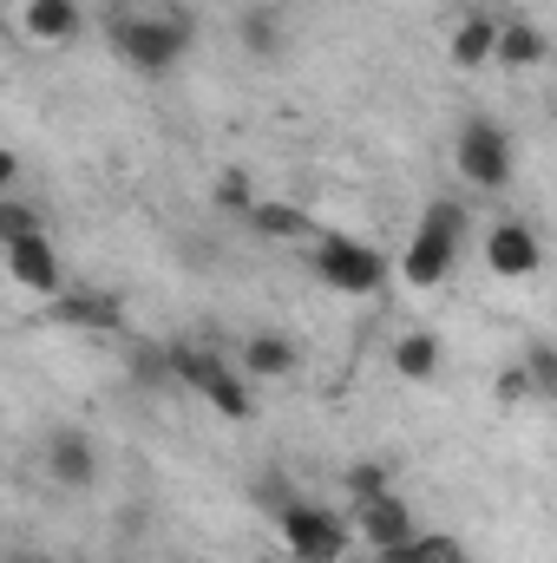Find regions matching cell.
Listing matches in <instances>:
<instances>
[{
  "instance_id": "cell-16",
  "label": "cell",
  "mask_w": 557,
  "mask_h": 563,
  "mask_svg": "<svg viewBox=\"0 0 557 563\" xmlns=\"http://www.w3.org/2000/svg\"><path fill=\"white\" fill-rule=\"evenodd\" d=\"M492 40H499V20H492V13H466V20L452 26V66H459V73L492 66Z\"/></svg>"
},
{
  "instance_id": "cell-11",
  "label": "cell",
  "mask_w": 557,
  "mask_h": 563,
  "mask_svg": "<svg viewBox=\"0 0 557 563\" xmlns=\"http://www.w3.org/2000/svg\"><path fill=\"white\" fill-rule=\"evenodd\" d=\"M419 525H414V505L401 498V492H381L374 505H361L354 511V538L368 544V551H394V544H407Z\"/></svg>"
},
{
  "instance_id": "cell-10",
  "label": "cell",
  "mask_w": 557,
  "mask_h": 563,
  "mask_svg": "<svg viewBox=\"0 0 557 563\" xmlns=\"http://www.w3.org/2000/svg\"><path fill=\"white\" fill-rule=\"evenodd\" d=\"M485 269L505 282H525L545 269V243H538V230L532 223H518V217H505V223H492L485 230Z\"/></svg>"
},
{
  "instance_id": "cell-23",
  "label": "cell",
  "mask_w": 557,
  "mask_h": 563,
  "mask_svg": "<svg viewBox=\"0 0 557 563\" xmlns=\"http://www.w3.org/2000/svg\"><path fill=\"white\" fill-rule=\"evenodd\" d=\"M525 380H532V400H551L557 394V347L551 341H532V354H525Z\"/></svg>"
},
{
  "instance_id": "cell-9",
  "label": "cell",
  "mask_w": 557,
  "mask_h": 563,
  "mask_svg": "<svg viewBox=\"0 0 557 563\" xmlns=\"http://www.w3.org/2000/svg\"><path fill=\"white\" fill-rule=\"evenodd\" d=\"M0 256H7V276L20 282L26 295H40V301H53V295L66 288V263H59V250L46 243V230L0 243Z\"/></svg>"
},
{
  "instance_id": "cell-8",
  "label": "cell",
  "mask_w": 557,
  "mask_h": 563,
  "mask_svg": "<svg viewBox=\"0 0 557 563\" xmlns=\"http://www.w3.org/2000/svg\"><path fill=\"white\" fill-rule=\"evenodd\" d=\"M46 478L59 492H92L99 485V445L86 426H53L46 432Z\"/></svg>"
},
{
  "instance_id": "cell-14",
  "label": "cell",
  "mask_w": 557,
  "mask_h": 563,
  "mask_svg": "<svg viewBox=\"0 0 557 563\" xmlns=\"http://www.w3.org/2000/svg\"><path fill=\"white\" fill-rule=\"evenodd\" d=\"M551 59V40L532 26V20H499V40H492V66L505 73H538Z\"/></svg>"
},
{
  "instance_id": "cell-22",
  "label": "cell",
  "mask_w": 557,
  "mask_h": 563,
  "mask_svg": "<svg viewBox=\"0 0 557 563\" xmlns=\"http://www.w3.org/2000/svg\"><path fill=\"white\" fill-rule=\"evenodd\" d=\"M210 203H217L223 217H243V210L256 203V184H250V170H217V184H210Z\"/></svg>"
},
{
  "instance_id": "cell-1",
  "label": "cell",
  "mask_w": 557,
  "mask_h": 563,
  "mask_svg": "<svg viewBox=\"0 0 557 563\" xmlns=\"http://www.w3.org/2000/svg\"><path fill=\"white\" fill-rule=\"evenodd\" d=\"M164 347H171V380L190 387L210 413H223V420H237V426L256 420V394L243 387V374L217 347H204V341H164Z\"/></svg>"
},
{
  "instance_id": "cell-6",
  "label": "cell",
  "mask_w": 557,
  "mask_h": 563,
  "mask_svg": "<svg viewBox=\"0 0 557 563\" xmlns=\"http://www.w3.org/2000/svg\"><path fill=\"white\" fill-rule=\"evenodd\" d=\"M452 170H459L472 190H505L512 170H518V151L505 139V125L466 119V125H459V144H452Z\"/></svg>"
},
{
  "instance_id": "cell-26",
  "label": "cell",
  "mask_w": 557,
  "mask_h": 563,
  "mask_svg": "<svg viewBox=\"0 0 557 563\" xmlns=\"http://www.w3.org/2000/svg\"><path fill=\"white\" fill-rule=\"evenodd\" d=\"M13 177H20V157L0 144V197H13Z\"/></svg>"
},
{
  "instance_id": "cell-2",
  "label": "cell",
  "mask_w": 557,
  "mask_h": 563,
  "mask_svg": "<svg viewBox=\"0 0 557 563\" xmlns=\"http://www.w3.org/2000/svg\"><path fill=\"white\" fill-rule=\"evenodd\" d=\"M197 46V20L184 13H139V20H112V53L144 73V79H164L184 53Z\"/></svg>"
},
{
  "instance_id": "cell-13",
  "label": "cell",
  "mask_w": 557,
  "mask_h": 563,
  "mask_svg": "<svg viewBox=\"0 0 557 563\" xmlns=\"http://www.w3.org/2000/svg\"><path fill=\"white\" fill-rule=\"evenodd\" d=\"M295 367H302L295 334H282V328H256V334H243V367H237V374H250V380H288Z\"/></svg>"
},
{
  "instance_id": "cell-18",
  "label": "cell",
  "mask_w": 557,
  "mask_h": 563,
  "mask_svg": "<svg viewBox=\"0 0 557 563\" xmlns=\"http://www.w3.org/2000/svg\"><path fill=\"white\" fill-rule=\"evenodd\" d=\"M387 361H394V374H401V380L426 387V380L439 374V334H426V328H407V334L394 341V354H387Z\"/></svg>"
},
{
  "instance_id": "cell-12",
  "label": "cell",
  "mask_w": 557,
  "mask_h": 563,
  "mask_svg": "<svg viewBox=\"0 0 557 563\" xmlns=\"http://www.w3.org/2000/svg\"><path fill=\"white\" fill-rule=\"evenodd\" d=\"M20 33L33 46H66V40L86 33V7L79 0H26L20 7Z\"/></svg>"
},
{
  "instance_id": "cell-19",
  "label": "cell",
  "mask_w": 557,
  "mask_h": 563,
  "mask_svg": "<svg viewBox=\"0 0 557 563\" xmlns=\"http://www.w3.org/2000/svg\"><path fill=\"white\" fill-rule=\"evenodd\" d=\"M282 13L276 7H243V20H237V46L243 53H256V59H276L282 53Z\"/></svg>"
},
{
  "instance_id": "cell-15",
  "label": "cell",
  "mask_w": 557,
  "mask_h": 563,
  "mask_svg": "<svg viewBox=\"0 0 557 563\" xmlns=\"http://www.w3.org/2000/svg\"><path fill=\"white\" fill-rule=\"evenodd\" d=\"M243 230L256 236V243H302L315 223H308V210L302 203H282V197H256L250 210H243Z\"/></svg>"
},
{
  "instance_id": "cell-21",
  "label": "cell",
  "mask_w": 557,
  "mask_h": 563,
  "mask_svg": "<svg viewBox=\"0 0 557 563\" xmlns=\"http://www.w3.org/2000/svg\"><path fill=\"white\" fill-rule=\"evenodd\" d=\"M374 563H466V551H459L446 531H414L407 544H394V551H374Z\"/></svg>"
},
{
  "instance_id": "cell-5",
  "label": "cell",
  "mask_w": 557,
  "mask_h": 563,
  "mask_svg": "<svg viewBox=\"0 0 557 563\" xmlns=\"http://www.w3.org/2000/svg\"><path fill=\"white\" fill-rule=\"evenodd\" d=\"M276 531L288 544L295 563H341L348 558V525L328 511V505H308V498H282L276 505Z\"/></svg>"
},
{
  "instance_id": "cell-20",
  "label": "cell",
  "mask_w": 557,
  "mask_h": 563,
  "mask_svg": "<svg viewBox=\"0 0 557 563\" xmlns=\"http://www.w3.org/2000/svg\"><path fill=\"white\" fill-rule=\"evenodd\" d=\"M341 492H348V511H361V505H374L381 492H394V465H387V459H354V465L341 472Z\"/></svg>"
},
{
  "instance_id": "cell-17",
  "label": "cell",
  "mask_w": 557,
  "mask_h": 563,
  "mask_svg": "<svg viewBox=\"0 0 557 563\" xmlns=\"http://www.w3.org/2000/svg\"><path fill=\"white\" fill-rule=\"evenodd\" d=\"M125 374H132V387H144V394H177L171 347L164 341H125Z\"/></svg>"
},
{
  "instance_id": "cell-25",
  "label": "cell",
  "mask_w": 557,
  "mask_h": 563,
  "mask_svg": "<svg viewBox=\"0 0 557 563\" xmlns=\"http://www.w3.org/2000/svg\"><path fill=\"white\" fill-rule=\"evenodd\" d=\"M518 400H532V380H525V367H505L499 374V407H518Z\"/></svg>"
},
{
  "instance_id": "cell-7",
  "label": "cell",
  "mask_w": 557,
  "mask_h": 563,
  "mask_svg": "<svg viewBox=\"0 0 557 563\" xmlns=\"http://www.w3.org/2000/svg\"><path fill=\"white\" fill-rule=\"evenodd\" d=\"M46 321L53 328H73V334H125V301L112 288H59L46 301Z\"/></svg>"
},
{
  "instance_id": "cell-4",
  "label": "cell",
  "mask_w": 557,
  "mask_h": 563,
  "mask_svg": "<svg viewBox=\"0 0 557 563\" xmlns=\"http://www.w3.org/2000/svg\"><path fill=\"white\" fill-rule=\"evenodd\" d=\"M308 269L321 288H335V295H354V301H368V295H381L387 276H394V263L374 250V243H354L348 230H335V236H321L315 250H308Z\"/></svg>"
},
{
  "instance_id": "cell-24",
  "label": "cell",
  "mask_w": 557,
  "mask_h": 563,
  "mask_svg": "<svg viewBox=\"0 0 557 563\" xmlns=\"http://www.w3.org/2000/svg\"><path fill=\"white\" fill-rule=\"evenodd\" d=\"M40 230V210L33 203H13V197H0V243H13V236H33Z\"/></svg>"
},
{
  "instance_id": "cell-3",
  "label": "cell",
  "mask_w": 557,
  "mask_h": 563,
  "mask_svg": "<svg viewBox=\"0 0 557 563\" xmlns=\"http://www.w3.org/2000/svg\"><path fill=\"white\" fill-rule=\"evenodd\" d=\"M459 243H466V210L452 197H433L419 210V230L401 256V282L407 288H439V282L459 269Z\"/></svg>"
}]
</instances>
